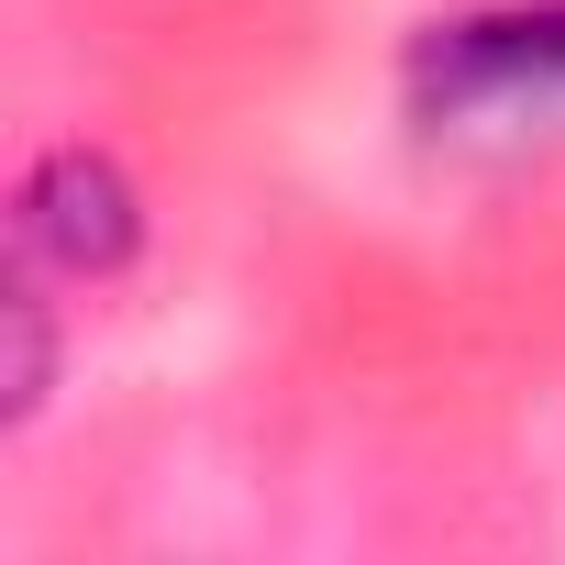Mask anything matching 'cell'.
Masks as SVG:
<instances>
[{
  "label": "cell",
  "instance_id": "6da1fadb",
  "mask_svg": "<svg viewBox=\"0 0 565 565\" xmlns=\"http://www.w3.org/2000/svg\"><path fill=\"white\" fill-rule=\"evenodd\" d=\"M422 100L455 134H521L565 111V0H499V12L433 23Z\"/></svg>",
  "mask_w": 565,
  "mask_h": 565
},
{
  "label": "cell",
  "instance_id": "7a4b0ae2",
  "mask_svg": "<svg viewBox=\"0 0 565 565\" xmlns=\"http://www.w3.org/2000/svg\"><path fill=\"white\" fill-rule=\"evenodd\" d=\"M23 244L56 255L67 277H111L134 255V189H122V167L89 156V145H56L23 178Z\"/></svg>",
  "mask_w": 565,
  "mask_h": 565
}]
</instances>
